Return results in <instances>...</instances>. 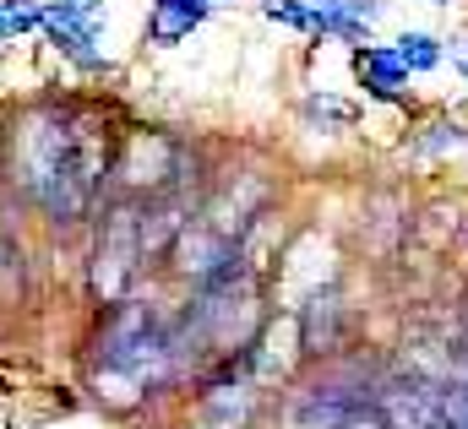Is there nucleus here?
Listing matches in <instances>:
<instances>
[{
    "label": "nucleus",
    "mask_w": 468,
    "mask_h": 429,
    "mask_svg": "<svg viewBox=\"0 0 468 429\" xmlns=\"http://www.w3.org/2000/svg\"><path fill=\"white\" fill-rule=\"evenodd\" d=\"M77 114H60V109H38L22 131H16V141H11V169H16V180H22V191L44 207L49 202V191L60 185V174H66V163H71V147H77Z\"/></svg>",
    "instance_id": "f257e3e1"
},
{
    "label": "nucleus",
    "mask_w": 468,
    "mask_h": 429,
    "mask_svg": "<svg viewBox=\"0 0 468 429\" xmlns=\"http://www.w3.org/2000/svg\"><path fill=\"white\" fill-rule=\"evenodd\" d=\"M147 261V245H142V213L136 207H115L104 217V234H99V250H93V299L99 305H120L136 283Z\"/></svg>",
    "instance_id": "f03ea898"
},
{
    "label": "nucleus",
    "mask_w": 468,
    "mask_h": 429,
    "mask_svg": "<svg viewBox=\"0 0 468 429\" xmlns=\"http://www.w3.org/2000/svg\"><path fill=\"white\" fill-rule=\"evenodd\" d=\"M110 174L120 180V191H131V196L147 191V202H158L180 180V141L164 136V131H131L115 147V169Z\"/></svg>",
    "instance_id": "7ed1b4c3"
},
{
    "label": "nucleus",
    "mask_w": 468,
    "mask_h": 429,
    "mask_svg": "<svg viewBox=\"0 0 468 429\" xmlns=\"http://www.w3.org/2000/svg\"><path fill=\"white\" fill-rule=\"evenodd\" d=\"M359 408H365V397H359L354 386L327 381V386L300 392V403H294V424H300V429H344Z\"/></svg>",
    "instance_id": "20e7f679"
},
{
    "label": "nucleus",
    "mask_w": 468,
    "mask_h": 429,
    "mask_svg": "<svg viewBox=\"0 0 468 429\" xmlns=\"http://www.w3.org/2000/svg\"><path fill=\"white\" fill-rule=\"evenodd\" d=\"M207 5H213V0H153V11H147V38H153V44H180V38L207 16Z\"/></svg>",
    "instance_id": "39448f33"
},
{
    "label": "nucleus",
    "mask_w": 468,
    "mask_h": 429,
    "mask_svg": "<svg viewBox=\"0 0 468 429\" xmlns=\"http://www.w3.org/2000/svg\"><path fill=\"white\" fill-rule=\"evenodd\" d=\"M354 71H359V82L376 93V99H398V88H403V60L398 55H387V49H359L354 55Z\"/></svg>",
    "instance_id": "423d86ee"
},
{
    "label": "nucleus",
    "mask_w": 468,
    "mask_h": 429,
    "mask_svg": "<svg viewBox=\"0 0 468 429\" xmlns=\"http://www.w3.org/2000/svg\"><path fill=\"white\" fill-rule=\"evenodd\" d=\"M392 55L403 60V71H436V66H441V44H436L431 33H403Z\"/></svg>",
    "instance_id": "0eeeda50"
},
{
    "label": "nucleus",
    "mask_w": 468,
    "mask_h": 429,
    "mask_svg": "<svg viewBox=\"0 0 468 429\" xmlns=\"http://www.w3.org/2000/svg\"><path fill=\"white\" fill-rule=\"evenodd\" d=\"M44 27V5L38 0H0V38H22Z\"/></svg>",
    "instance_id": "6e6552de"
},
{
    "label": "nucleus",
    "mask_w": 468,
    "mask_h": 429,
    "mask_svg": "<svg viewBox=\"0 0 468 429\" xmlns=\"http://www.w3.org/2000/svg\"><path fill=\"white\" fill-rule=\"evenodd\" d=\"M441 424L447 429H468V381H447L441 386Z\"/></svg>",
    "instance_id": "1a4fd4ad"
},
{
    "label": "nucleus",
    "mask_w": 468,
    "mask_h": 429,
    "mask_svg": "<svg viewBox=\"0 0 468 429\" xmlns=\"http://www.w3.org/2000/svg\"><path fill=\"white\" fill-rule=\"evenodd\" d=\"M261 11H267L272 22H289V27H311V22H316L305 0H261Z\"/></svg>",
    "instance_id": "9d476101"
},
{
    "label": "nucleus",
    "mask_w": 468,
    "mask_h": 429,
    "mask_svg": "<svg viewBox=\"0 0 468 429\" xmlns=\"http://www.w3.org/2000/svg\"><path fill=\"white\" fill-rule=\"evenodd\" d=\"M452 60L463 66V77H468V38H452Z\"/></svg>",
    "instance_id": "9b49d317"
},
{
    "label": "nucleus",
    "mask_w": 468,
    "mask_h": 429,
    "mask_svg": "<svg viewBox=\"0 0 468 429\" xmlns=\"http://www.w3.org/2000/svg\"><path fill=\"white\" fill-rule=\"evenodd\" d=\"M436 5H447V0H436Z\"/></svg>",
    "instance_id": "f8f14e48"
}]
</instances>
